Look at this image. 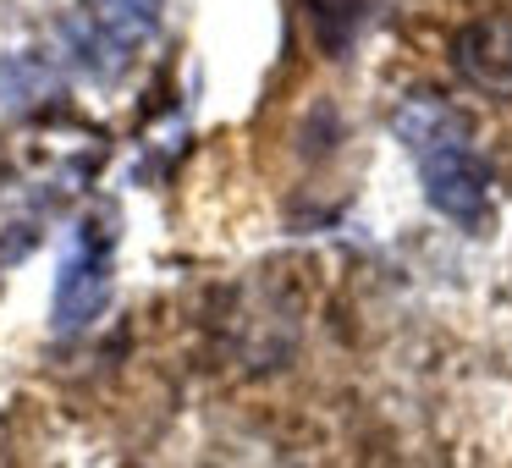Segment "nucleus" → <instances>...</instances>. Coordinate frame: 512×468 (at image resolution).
Segmentation results:
<instances>
[{"label": "nucleus", "instance_id": "f257e3e1", "mask_svg": "<svg viewBox=\"0 0 512 468\" xmlns=\"http://www.w3.org/2000/svg\"><path fill=\"white\" fill-rule=\"evenodd\" d=\"M397 138L419 160L424 199L457 226H479L490 204V171L474 155V133L457 105L435 100V94H413L397 111Z\"/></svg>", "mask_w": 512, "mask_h": 468}, {"label": "nucleus", "instance_id": "39448f33", "mask_svg": "<svg viewBox=\"0 0 512 468\" xmlns=\"http://www.w3.org/2000/svg\"><path fill=\"white\" fill-rule=\"evenodd\" d=\"M303 12H309V23H314V39H320L331 56H342V50L353 45L358 23H364L369 0H303Z\"/></svg>", "mask_w": 512, "mask_h": 468}, {"label": "nucleus", "instance_id": "f03ea898", "mask_svg": "<svg viewBox=\"0 0 512 468\" xmlns=\"http://www.w3.org/2000/svg\"><path fill=\"white\" fill-rule=\"evenodd\" d=\"M155 28V0H83L67 34L78 39V56L89 67L111 72L138 50V39Z\"/></svg>", "mask_w": 512, "mask_h": 468}, {"label": "nucleus", "instance_id": "20e7f679", "mask_svg": "<svg viewBox=\"0 0 512 468\" xmlns=\"http://www.w3.org/2000/svg\"><path fill=\"white\" fill-rule=\"evenodd\" d=\"M452 67L463 72L479 94L512 100V23L507 17H479V23L457 28Z\"/></svg>", "mask_w": 512, "mask_h": 468}, {"label": "nucleus", "instance_id": "7ed1b4c3", "mask_svg": "<svg viewBox=\"0 0 512 468\" xmlns=\"http://www.w3.org/2000/svg\"><path fill=\"white\" fill-rule=\"evenodd\" d=\"M111 303V243L100 232H78L56 270V331H83Z\"/></svg>", "mask_w": 512, "mask_h": 468}]
</instances>
